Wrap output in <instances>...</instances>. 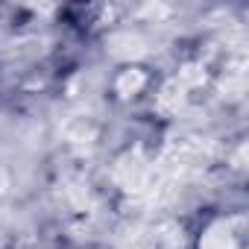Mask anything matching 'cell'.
I'll list each match as a JSON object with an SVG mask.
<instances>
[{
  "mask_svg": "<svg viewBox=\"0 0 249 249\" xmlns=\"http://www.w3.org/2000/svg\"><path fill=\"white\" fill-rule=\"evenodd\" d=\"M150 179V167L147 161L138 156V153H129V156H123L114 167V182L123 188V191H141Z\"/></svg>",
  "mask_w": 249,
  "mask_h": 249,
  "instance_id": "6da1fadb",
  "label": "cell"
},
{
  "mask_svg": "<svg viewBox=\"0 0 249 249\" xmlns=\"http://www.w3.org/2000/svg\"><path fill=\"white\" fill-rule=\"evenodd\" d=\"M199 249H237V237L226 220H217L199 237Z\"/></svg>",
  "mask_w": 249,
  "mask_h": 249,
  "instance_id": "7a4b0ae2",
  "label": "cell"
},
{
  "mask_svg": "<svg viewBox=\"0 0 249 249\" xmlns=\"http://www.w3.org/2000/svg\"><path fill=\"white\" fill-rule=\"evenodd\" d=\"M144 85H147V76H144V71H141V68H126V71L120 73V79H117V91H120L123 97L138 94Z\"/></svg>",
  "mask_w": 249,
  "mask_h": 249,
  "instance_id": "3957f363",
  "label": "cell"
}]
</instances>
